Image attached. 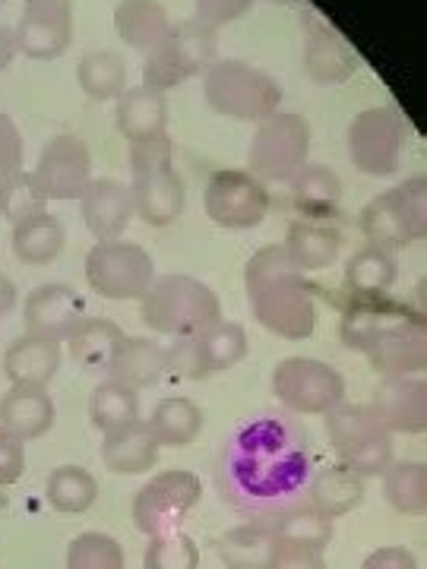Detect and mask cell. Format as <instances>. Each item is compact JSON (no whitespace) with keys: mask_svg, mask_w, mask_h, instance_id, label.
Returning a JSON list of instances; mask_svg holds the SVG:
<instances>
[{"mask_svg":"<svg viewBox=\"0 0 427 569\" xmlns=\"http://www.w3.org/2000/svg\"><path fill=\"white\" fill-rule=\"evenodd\" d=\"M269 569H326V557L324 550L305 548V545H282L279 541Z\"/></svg>","mask_w":427,"mask_h":569,"instance_id":"obj_49","label":"cell"},{"mask_svg":"<svg viewBox=\"0 0 427 569\" xmlns=\"http://www.w3.org/2000/svg\"><path fill=\"white\" fill-rule=\"evenodd\" d=\"M44 497H48V503L58 509V512L80 516L86 509L96 507V500H99V481L92 478V471H86L82 466H61L48 475Z\"/></svg>","mask_w":427,"mask_h":569,"instance_id":"obj_36","label":"cell"},{"mask_svg":"<svg viewBox=\"0 0 427 569\" xmlns=\"http://www.w3.org/2000/svg\"><path fill=\"white\" fill-rule=\"evenodd\" d=\"M288 187H291V203L307 222H326V219L339 216V209H342L346 187L329 164L307 162Z\"/></svg>","mask_w":427,"mask_h":569,"instance_id":"obj_24","label":"cell"},{"mask_svg":"<svg viewBox=\"0 0 427 569\" xmlns=\"http://www.w3.org/2000/svg\"><path fill=\"white\" fill-rule=\"evenodd\" d=\"M44 206H48V200H44V193H41L32 171H22L20 168V171L0 178V216L10 222V228L32 219V216L48 212Z\"/></svg>","mask_w":427,"mask_h":569,"instance_id":"obj_41","label":"cell"},{"mask_svg":"<svg viewBox=\"0 0 427 569\" xmlns=\"http://www.w3.org/2000/svg\"><path fill=\"white\" fill-rule=\"evenodd\" d=\"M162 377L165 346H159L156 339H142V336H123L121 348L108 367V380L140 392V389L156 387Z\"/></svg>","mask_w":427,"mask_h":569,"instance_id":"obj_29","label":"cell"},{"mask_svg":"<svg viewBox=\"0 0 427 569\" xmlns=\"http://www.w3.org/2000/svg\"><path fill=\"white\" fill-rule=\"evenodd\" d=\"M61 367V342L41 336H20L3 355V373L10 387H48Z\"/></svg>","mask_w":427,"mask_h":569,"instance_id":"obj_23","label":"cell"},{"mask_svg":"<svg viewBox=\"0 0 427 569\" xmlns=\"http://www.w3.org/2000/svg\"><path fill=\"white\" fill-rule=\"evenodd\" d=\"M142 569H200V548L190 535H181V531L149 538Z\"/></svg>","mask_w":427,"mask_h":569,"instance_id":"obj_44","label":"cell"},{"mask_svg":"<svg viewBox=\"0 0 427 569\" xmlns=\"http://www.w3.org/2000/svg\"><path fill=\"white\" fill-rule=\"evenodd\" d=\"M118 130L133 142H149L168 137V99L159 89L137 86L123 89L118 99Z\"/></svg>","mask_w":427,"mask_h":569,"instance_id":"obj_25","label":"cell"},{"mask_svg":"<svg viewBox=\"0 0 427 569\" xmlns=\"http://www.w3.org/2000/svg\"><path fill=\"white\" fill-rule=\"evenodd\" d=\"M77 80L92 102H111V99L123 96L127 63H123L121 54L105 51V48L102 51H89V54H82L80 67H77Z\"/></svg>","mask_w":427,"mask_h":569,"instance_id":"obj_37","label":"cell"},{"mask_svg":"<svg viewBox=\"0 0 427 569\" xmlns=\"http://www.w3.org/2000/svg\"><path fill=\"white\" fill-rule=\"evenodd\" d=\"M203 497V485L193 471L171 468L149 478L133 497V526L146 538L178 531Z\"/></svg>","mask_w":427,"mask_h":569,"instance_id":"obj_13","label":"cell"},{"mask_svg":"<svg viewBox=\"0 0 427 569\" xmlns=\"http://www.w3.org/2000/svg\"><path fill=\"white\" fill-rule=\"evenodd\" d=\"M203 92L209 108L231 121H264L282 104V86L254 63L216 61L206 67Z\"/></svg>","mask_w":427,"mask_h":569,"instance_id":"obj_6","label":"cell"},{"mask_svg":"<svg viewBox=\"0 0 427 569\" xmlns=\"http://www.w3.org/2000/svg\"><path fill=\"white\" fill-rule=\"evenodd\" d=\"M346 377L317 358H285L272 370V392L295 415H329L346 402Z\"/></svg>","mask_w":427,"mask_h":569,"instance_id":"obj_14","label":"cell"},{"mask_svg":"<svg viewBox=\"0 0 427 569\" xmlns=\"http://www.w3.org/2000/svg\"><path fill=\"white\" fill-rule=\"evenodd\" d=\"M339 336L361 351L384 377H421L427 367L425 317L396 298H351L342 310Z\"/></svg>","mask_w":427,"mask_h":569,"instance_id":"obj_2","label":"cell"},{"mask_svg":"<svg viewBox=\"0 0 427 569\" xmlns=\"http://www.w3.org/2000/svg\"><path fill=\"white\" fill-rule=\"evenodd\" d=\"M22 320L29 336H41L51 342L70 339V332L86 320V298L77 288L61 282L39 284L22 307Z\"/></svg>","mask_w":427,"mask_h":569,"instance_id":"obj_18","label":"cell"},{"mask_svg":"<svg viewBox=\"0 0 427 569\" xmlns=\"http://www.w3.org/2000/svg\"><path fill=\"white\" fill-rule=\"evenodd\" d=\"M399 279L396 253L384 247H361L346 266V291L351 298H384Z\"/></svg>","mask_w":427,"mask_h":569,"instance_id":"obj_33","label":"cell"},{"mask_svg":"<svg viewBox=\"0 0 427 569\" xmlns=\"http://www.w3.org/2000/svg\"><path fill=\"white\" fill-rule=\"evenodd\" d=\"M367 490V478L346 466H329L314 475L310 493H307V507L324 512L326 519H342L351 509L361 507Z\"/></svg>","mask_w":427,"mask_h":569,"instance_id":"obj_28","label":"cell"},{"mask_svg":"<svg viewBox=\"0 0 427 569\" xmlns=\"http://www.w3.org/2000/svg\"><path fill=\"white\" fill-rule=\"evenodd\" d=\"M22 471H26V443L7 427H0V488L17 485Z\"/></svg>","mask_w":427,"mask_h":569,"instance_id":"obj_46","label":"cell"},{"mask_svg":"<svg viewBox=\"0 0 427 569\" xmlns=\"http://www.w3.org/2000/svg\"><path fill=\"white\" fill-rule=\"evenodd\" d=\"M305 70L314 82H346L358 70V54L329 22L305 17Z\"/></svg>","mask_w":427,"mask_h":569,"instance_id":"obj_21","label":"cell"},{"mask_svg":"<svg viewBox=\"0 0 427 569\" xmlns=\"http://www.w3.org/2000/svg\"><path fill=\"white\" fill-rule=\"evenodd\" d=\"M17 307V284L10 282L7 276H0V317L10 313Z\"/></svg>","mask_w":427,"mask_h":569,"instance_id":"obj_52","label":"cell"},{"mask_svg":"<svg viewBox=\"0 0 427 569\" xmlns=\"http://www.w3.org/2000/svg\"><path fill=\"white\" fill-rule=\"evenodd\" d=\"M245 291L266 332L301 342L317 329V298L305 272L288 260L282 244L260 247L245 266Z\"/></svg>","mask_w":427,"mask_h":569,"instance_id":"obj_3","label":"cell"},{"mask_svg":"<svg viewBox=\"0 0 427 569\" xmlns=\"http://www.w3.org/2000/svg\"><path fill=\"white\" fill-rule=\"evenodd\" d=\"M257 0H197V20L209 29H219L228 22L241 20Z\"/></svg>","mask_w":427,"mask_h":569,"instance_id":"obj_47","label":"cell"},{"mask_svg":"<svg viewBox=\"0 0 427 569\" xmlns=\"http://www.w3.org/2000/svg\"><path fill=\"white\" fill-rule=\"evenodd\" d=\"M22 168V133L10 114L0 111V178Z\"/></svg>","mask_w":427,"mask_h":569,"instance_id":"obj_48","label":"cell"},{"mask_svg":"<svg viewBox=\"0 0 427 569\" xmlns=\"http://www.w3.org/2000/svg\"><path fill=\"white\" fill-rule=\"evenodd\" d=\"M314 475L317 468L305 427L288 415L269 411L238 425L225 440L216 488L231 509L257 522H272L307 507Z\"/></svg>","mask_w":427,"mask_h":569,"instance_id":"obj_1","label":"cell"},{"mask_svg":"<svg viewBox=\"0 0 427 569\" xmlns=\"http://www.w3.org/2000/svg\"><path fill=\"white\" fill-rule=\"evenodd\" d=\"M276 548H279V541L272 535V526L257 522V519L228 529L216 541V553H219L225 569H269Z\"/></svg>","mask_w":427,"mask_h":569,"instance_id":"obj_27","label":"cell"},{"mask_svg":"<svg viewBox=\"0 0 427 569\" xmlns=\"http://www.w3.org/2000/svg\"><path fill=\"white\" fill-rule=\"evenodd\" d=\"M159 449L162 447L152 437L149 425L133 421V425L105 433L102 459L115 475H142L159 462Z\"/></svg>","mask_w":427,"mask_h":569,"instance_id":"obj_30","label":"cell"},{"mask_svg":"<svg viewBox=\"0 0 427 569\" xmlns=\"http://www.w3.org/2000/svg\"><path fill=\"white\" fill-rule=\"evenodd\" d=\"M146 425L152 430V437L159 440V447H190L203 430V408L187 396H168L152 408Z\"/></svg>","mask_w":427,"mask_h":569,"instance_id":"obj_35","label":"cell"},{"mask_svg":"<svg viewBox=\"0 0 427 569\" xmlns=\"http://www.w3.org/2000/svg\"><path fill=\"white\" fill-rule=\"evenodd\" d=\"M86 284L105 301H140L156 279L149 250L133 241H99L86 253Z\"/></svg>","mask_w":427,"mask_h":569,"instance_id":"obj_12","label":"cell"},{"mask_svg":"<svg viewBox=\"0 0 427 569\" xmlns=\"http://www.w3.org/2000/svg\"><path fill=\"white\" fill-rule=\"evenodd\" d=\"M324 418L326 437L332 452L339 456V466L358 471L361 478H380L389 462H396L393 433L374 418L367 406L342 402Z\"/></svg>","mask_w":427,"mask_h":569,"instance_id":"obj_8","label":"cell"},{"mask_svg":"<svg viewBox=\"0 0 427 569\" xmlns=\"http://www.w3.org/2000/svg\"><path fill=\"white\" fill-rule=\"evenodd\" d=\"M276 541L282 545H305V548L326 550L332 541V519H326L324 512L314 507H298L285 512L279 519L269 522Z\"/></svg>","mask_w":427,"mask_h":569,"instance_id":"obj_40","label":"cell"},{"mask_svg":"<svg viewBox=\"0 0 427 569\" xmlns=\"http://www.w3.org/2000/svg\"><path fill=\"white\" fill-rule=\"evenodd\" d=\"M67 569H123V548L105 531H82L67 548Z\"/></svg>","mask_w":427,"mask_h":569,"instance_id":"obj_43","label":"cell"},{"mask_svg":"<svg viewBox=\"0 0 427 569\" xmlns=\"http://www.w3.org/2000/svg\"><path fill=\"white\" fill-rule=\"evenodd\" d=\"M140 317L152 332L162 336H200L222 320V301L200 279L168 272L156 276L149 291L140 298Z\"/></svg>","mask_w":427,"mask_h":569,"instance_id":"obj_4","label":"cell"},{"mask_svg":"<svg viewBox=\"0 0 427 569\" xmlns=\"http://www.w3.org/2000/svg\"><path fill=\"white\" fill-rule=\"evenodd\" d=\"M408 123L396 104H377L348 123V159L367 178H389L399 171Z\"/></svg>","mask_w":427,"mask_h":569,"instance_id":"obj_11","label":"cell"},{"mask_svg":"<svg viewBox=\"0 0 427 569\" xmlns=\"http://www.w3.org/2000/svg\"><path fill=\"white\" fill-rule=\"evenodd\" d=\"M384 478V497L403 516H425L427 468L425 462H389Z\"/></svg>","mask_w":427,"mask_h":569,"instance_id":"obj_38","label":"cell"},{"mask_svg":"<svg viewBox=\"0 0 427 569\" xmlns=\"http://www.w3.org/2000/svg\"><path fill=\"white\" fill-rule=\"evenodd\" d=\"M282 250L301 272H320L339 260L342 234L326 222H291L285 231Z\"/></svg>","mask_w":427,"mask_h":569,"instance_id":"obj_26","label":"cell"},{"mask_svg":"<svg viewBox=\"0 0 427 569\" xmlns=\"http://www.w3.org/2000/svg\"><path fill=\"white\" fill-rule=\"evenodd\" d=\"M361 569H418V560H415V553L408 548L387 545V548L370 550Z\"/></svg>","mask_w":427,"mask_h":569,"instance_id":"obj_50","label":"cell"},{"mask_svg":"<svg viewBox=\"0 0 427 569\" xmlns=\"http://www.w3.org/2000/svg\"><path fill=\"white\" fill-rule=\"evenodd\" d=\"M310 159V123L295 111H272L257 123L247 152V171L269 183H291Z\"/></svg>","mask_w":427,"mask_h":569,"instance_id":"obj_9","label":"cell"},{"mask_svg":"<svg viewBox=\"0 0 427 569\" xmlns=\"http://www.w3.org/2000/svg\"><path fill=\"white\" fill-rule=\"evenodd\" d=\"M89 418L102 433L133 425V421H140V392L123 387V383H115V380H105V383L92 389Z\"/></svg>","mask_w":427,"mask_h":569,"instance_id":"obj_39","label":"cell"},{"mask_svg":"<svg viewBox=\"0 0 427 569\" xmlns=\"http://www.w3.org/2000/svg\"><path fill=\"white\" fill-rule=\"evenodd\" d=\"M80 216L96 241H118L133 219L130 187L111 181V178H99V181L92 178V183L80 197Z\"/></svg>","mask_w":427,"mask_h":569,"instance_id":"obj_20","label":"cell"},{"mask_svg":"<svg viewBox=\"0 0 427 569\" xmlns=\"http://www.w3.org/2000/svg\"><path fill=\"white\" fill-rule=\"evenodd\" d=\"M370 411L389 433H425L427 427V383L421 377H384L370 396Z\"/></svg>","mask_w":427,"mask_h":569,"instance_id":"obj_19","label":"cell"},{"mask_svg":"<svg viewBox=\"0 0 427 569\" xmlns=\"http://www.w3.org/2000/svg\"><path fill=\"white\" fill-rule=\"evenodd\" d=\"M200 342H203L209 373L231 370L235 365H241L247 358V351H250V339H247L245 326L231 323V320H219V323L209 326L206 332H200Z\"/></svg>","mask_w":427,"mask_h":569,"instance_id":"obj_42","label":"cell"},{"mask_svg":"<svg viewBox=\"0 0 427 569\" xmlns=\"http://www.w3.org/2000/svg\"><path fill=\"white\" fill-rule=\"evenodd\" d=\"M0 3H7V0H0Z\"/></svg>","mask_w":427,"mask_h":569,"instance_id":"obj_53","label":"cell"},{"mask_svg":"<svg viewBox=\"0 0 427 569\" xmlns=\"http://www.w3.org/2000/svg\"><path fill=\"white\" fill-rule=\"evenodd\" d=\"M165 377L168 380H203L209 377L200 336H178L165 348Z\"/></svg>","mask_w":427,"mask_h":569,"instance_id":"obj_45","label":"cell"},{"mask_svg":"<svg viewBox=\"0 0 427 569\" xmlns=\"http://www.w3.org/2000/svg\"><path fill=\"white\" fill-rule=\"evenodd\" d=\"M13 39H17V51L32 61L61 58L73 41V3L70 0H26Z\"/></svg>","mask_w":427,"mask_h":569,"instance_id":"obj_16","label":"cell"},{"mask_svg":"<svg viewBox=\"0 0 427 569\" xmlns=\"http://www.w3.org/2000/svg\"><path fill=\"white\" fill-rule=\"evenodd\" d=\"M358 228L367 244L384 247L389 253L425 241L427 234V181L411 178L393 190L374 197L358 216Z\"/></svg>","mask_w":427,"mask_h":569,"instance_id":"obj_7","label":"cell"},{"mask_svg":"<svg viewBox=\"0 0 427 569\" xmlns=\"http://www.w3.org/2000/svg\"><path fill=\"white\" fill-rule=\"evenodd\" d=\"M32 174L44 200H58V203L80 200L86 187L92 183V152L77 137H54L41 149V159Z\"/></svg>","mask_w":427,"mask_h":569,"instance_id":"obj_17","label":"cell"},{"mask_svg":"<svg viewBox=\"0 0 427 569\" xmlns=\"http://www.w3.org/2000/svg\"><path fill=\"white\" fill-rule=\"evenodd\" d=\"M130 197H133V216L152 228H168L178 222L183 212V181L171 162V140H149L130 146Z\"/></svg>","mask_w":427,"mask_h":569,"instance_id":"obj_5","label":"cell"},{"mask_svg":"<svg viewBox=\"0 0 427 569\" xmlns=\"http://www.w3.org/2000/svg\"><path fill=\"white\" fill-rule=\"evenodd\" d=\"M54 418L58 408L44 387H10L0 399V427H7L22 443L44 437L54 427Z\"/></svg>","mask_w":427,"mask_h":569,"instance_id":"obj_22","label":"cell"},{"mask_svg":"<svg viewBox=\"0 0 427 569\" xmlns=\"http://www.w3.org/2000/svg\"><path fill=\"white\" fill-rule=\"evenodd\" d=\"M203 206L212 224H219L225 231H247V228L264 224L272 197H269V187L257 181L250 171L222 168L209 174Z\"/></svg>","mask_w":427,"mask_h":569,"instance_id":"obj_15","label":"cell"},{"mask_svg":"<svg viewBox=\"0 0 427 569\" xmlns=\"http://www.w3.org/2000/svg\"><path fill=\"white\" fill-rule=\"evenodd\" d=\"M10 244H13V253H17L20 263L48 266L61 257L63 244H67V231H63L58 216L41 212V216H32L26 222L13 224Z\"/></svg>","mask_w":427,"mask_h":569,"instance_id":"obj_34","label":"cell"},{"mask_svg":"<svg viewBox=\"0 0 427 569\" xmlns=\"http://www.w3.org/2000/svg\"><path fill=\"white\" fill-rule=\"evenodd\" d=\"M212 61H216V29H209L197 17L183 20L171 26L168 36L146 54L142 86L159 89V92L175 89L206 73V67Z\"/></svg>","mask_w":427,"mask_h":569,"instance_id":"obj_10","label":"cell"},{"mask_svg":"<svg viewBox=\"0 0 427 569\" xmlns=\"http://www.w3.org/2000/svg\"><path fill=\"white\" fill-rule=\"evenodd\" d=\"M17 58V39L13 29H7V22L0 20V73L7 70V63Z\"/></svg>","mask_w":427,"mask_h":569,"instance_id":"obj_51","label":"cell"},{"mask_svg":"<svg viewBox=\"0 0 427 569\" xmlns=\"http://www.w3.org/2000/svg\"><path fill=\"white\" fill-rule=\"evenodd\" d=\"M115 29L123 44L149 54L168 36L171 22L159 0H121L115 7Z\"/></svg>","mask_w":427,"mask_h":569,"instance_id":"obj_32","label":"cell"},{"mask_svg":"<svg viewBox=\"0 0 427 569\" xmlns=\"http://www.w3.org/2000/svg\"><path fill=\"white\" fill-rule=\"evenodd\" d=\"M123 342V329L102 317H86L67 339L70 361L82 367L86 373H108L118 348Z\"/></svg>","mask_w":427,"mask_h":569,"instance_id":"obj_31","label":"cell"}]
</instances>
